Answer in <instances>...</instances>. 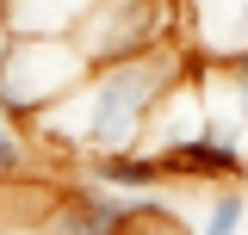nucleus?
Returning a JSON list of instances; mask_svg holds the SVG:
<instances>
[{"label":"nucleus","instance_id":"obj_1","mask_svg":"<svg viewBox=\"0 0 248 235\" xmlns=\"http://www.w3.org/2000/svg\"><path fill=\"white\" fill-rule=\"evenodd\" d=\"M180 74H186V56L174 44H155V50H137L118 62H93V74L37 118V130L56 136L62 148H87V155L143 148L155 105L180 87Z\"/></svg>","mask_w":248,"mask_h":235},{"label":"nucleus","instance_id":"obj_2","mask_svg":"<svg viewBox=\"0 0 248 235\" xmlns=\"http://www.w3.org/2000/svg\"><path fill=\"white\" fill-rule=\"evenodd\" d=\"M87 74H93V62H87V50H81L75 37L19 31L13 50H6V62H0V118H6L13 130H25V124H37L56 99H68Z\"/></svg>","mask_w":248,"mask_h":235},{"label":"nucleus","instance_id":"obj_3","mask_svg":"<svg viewBox=\"0 0 248 235\" xmlns=\"http://www.w3.org/2000/svg\"><path fill=\"white\" fill-rule=\"evenodd\" d=\"M168 0H99L81 31H75V44L87 50V62H118V56H137V50H155V44H168Z\"/></svg>","mask_w":248,"mask_h":235},{"label":"nucleus","instance_id":"obj_4","mask_svg":"<svg viewBox=\"0 0 248 235\" xmlns=\"http://www.w3.org/2000/svg\"><path fill=\"white\" fill-rule=\"evenodd\" d=\"M93 186H112V192H161L168 186V161L149 155V148H118V155H93L87 161Z\"/></svg>","mask_w":248,"mask_h":235},{"label":"nucleus","instance_id":"obj_5","mask_svg":"<svg viewBox=\"0 0 248 235\" xmlns=\"http://www.w3.org/2000/svg\"><path fill=\"white\" fill-rule=\"evenodd\" d=\"M242 217H248L242 186H217V198H211V210H205V229L199 235H242Z\"/></svg>","mask_w":248,"mask_h":235},{"label":"nucleus","instance_id":"obj_6","mask_svg":"<svg viewBox=\"0 0 248 235\" xmlns=\"http://www.w3.org/2000/svg\"><path fill=\"white\" fill-rule=\"evenodd\" d=\"M19 174H25V143H19V130L0 118V186H13Z\"/></svg>","mask_w":248,"mask_h":235},{"label":"nucleus","instance_id":"obj_7","mask_svg":"<svg viewBox=\"0 0 248 235\" xmlns=\"http://www.w3.org/2000/svg\"><path fill=\"white\" fill-rule=\"evenodd\" d=\"M130 235H180V229H174V217H161V223H137Z\"/></svg>","mask_w":248,"mask_h":235},{"label":"nucleus","instance_id":"obj_8","mask_svg":"<svg viewBox=\"0 0 248 235\" xmlns=\"http://www.w3.org/2000/svg\"><path fill=\"white\" fill-rule=\"evenodd\" d=\"M13 37H19V25H13V19L0 13V62H6V50H13Z\"/></svg>","mask_w":248,"mask_h":235},{"label":"nucleus","instance_id":"obj_9","mask_svg":"<svg viewBox=\"0 0 248 235\" xmlns=\"http://www.w3.org/2000/svg\"><path fill=\"white\" fill-rule=\"evenodd\" d=\"M0 13H6V19H13V0H0Z\"/></svg>","mask_w":248,"mask_h":235}]
</instances>
